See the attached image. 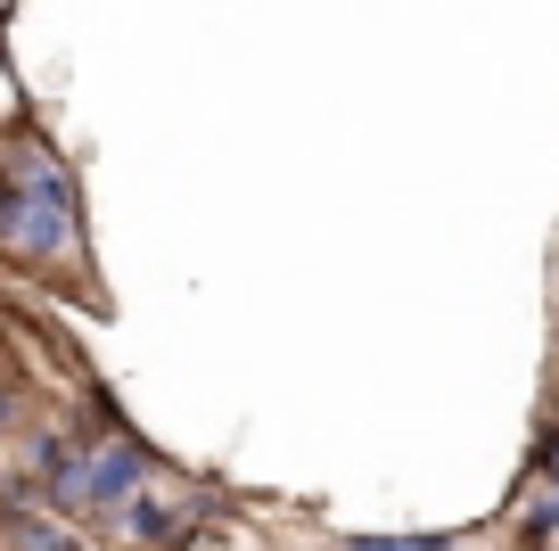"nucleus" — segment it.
Masks as SVG:
<instances>
[{
  "label": "nucleus",
  "mask_w": 559,
  "mask_h": 551,
  "mask_svg": "<svg viewBox=\"0 0 559 551\" xmlns=\"http://www.w3.org/2000/svg\"><path fill=\"white\" fill-rule=\"evenodd\" d=\"M148 469H157V453L140 445V436H116V445L83 453V511H123V502L148 494Z\"/></svg>",
  "instance_id": "1"
},
{
  "label": "nucleus",
  "mask_w": 559,
  "mask_h": 551,
  "mask_svg": "<svg viewBox=\"0 0 559 551\" xmlns=\"http://www.w3.org/2000/svg\"><path fill=\"white\" fill-rule=\"evenodd\" d=\"M116 518H123V535H132L140 551H181V543H190V535H198V511H190V502H181V511H174V502H157V494L123 502Z\"/></svg>",
  "instance_id": "2"
},
{
  "label": "nucleus",
  "mask_w": 559,
  "mask_h": 551,
  "mask_svg": "<svg viewBox=\"0 0 559 551\" xmlns=\"http://www.w3.org/2000/svg\"><path fill=\"white\" fill-rule=\"evenodd\" d=\"M0 551H91V543L50 511H17V518H0Z\"/></svg>",
  "instance_id": "3"
},
{
  "label": "nucleus",
  "mask_w": 559,
  "mask_h": 551,
  "mask_svg": "<svg viewBox=\"0 0 559 551\" xmlns=\"http://www.w3.org/2000/svg\"><path fill=\"white\" fill-rule=\"evenodd\" d=\"M559 543V494H526L510 518V551H551Z\"/></svg>",
  "instance_id": "4"
},
{
  "label": "nucleus",
  "mask_w": 559,
  "mask_h": 551,
  "mask_svg": "<svg viewBox=\"0 0 559 551\" xmlns=\"http://www.w3.org/2000/svg\"><path fill=\"white\" fill-rule=\"evenodd\" d=\"M9 207H17V181H9V165H0V223H9Z\"/></svg>",
  "instance_id": "5"
}]
</instances>
